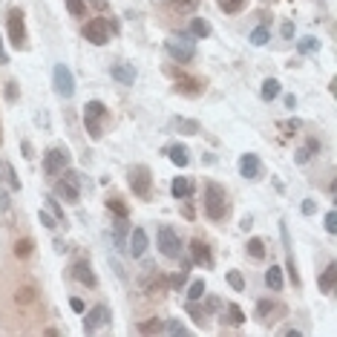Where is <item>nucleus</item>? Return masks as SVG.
I'll return each instance as SVG.
<instances>
[{"label": "nucleus", "instance_id": "53", "mask_svg": "<svg viewBox=\"0 0 337 337\" xmlns=\"http://www.w3.org/2000/svg\"><path fill=\"white\" fill-rule=\"evenodd\" d=\"M23 156H26V159H35V156H32V144L29 141H23Z\"/></svg>", "mask_w": 337, "mask_h": 337}, {"label": "nucleus", "instance_id": "7", "mask_svg": "<svg viewBox=\"0 0 337 337\" xmlns=\"http://www.w3.org/2000/svg\"><path fill=\"white\" fill-rule=\"evenodd\" d=\"M69 167V150L66 147H52L49 153L44 156V173L46 176H58Z\"/></svg>", "mask_w": 337, "mask_h": 337}, {"label": "nucleus", "instance_id": "35", "mask_svg": "<svg viewBox=\"0 0 337 337\" xmlns=\"http://www.w3.org/2000/svg\"><path fill=\"white\" fill-rule=\"evenodd\" d=\"M228 283H231L234 291H242V288H245V279H242L239 271H228Z\"/></svg>", "mask_w": 337, "mask_h": 337}, {"label": "nucleus", "instance_id": "39", "mask_svg": "<svg viewBox=\"0 0 337 337\" xmlns=\"http://www.w3.org/2000/svg\"><path fill=\"white\" fill-rule=\"evenodd\" d=\"M41 225H44V228H49V231H55V228H58V219H55L52 213L41 211Z\"/></svg>", "mask_w": 337, "mask_h": 337}, {"label": "nucleus", "instance_id": "21", "mask_svg": "<svg viewBox=\"0 0 337 337\" xmlns=\"http://www.w3.org/2000/svg\"><path fill=\"white\" fill-rule=\"evenodd\" d=\"M265 286H268V288H274V291H279V288H283V268L271 265V268L265 271Z\"/></svg>", "mask_w": 337, "mask_h": 337}, {"label": "nucleus", "instance_id": "4", "mask_svg": "<svg viewBox=\"0 0 337 337\" xmlns=\"http://www.w3.org/2000/svg\"><path fill=\"white\" fill-rule=\"evenodd\" d=\"M104 116H107V107H104L101 101H89L87 107H84V124H87V133H89L96 141L104 136V130H101Z\"/></svg>", "mask_w": 337, "mask_h": 337}, {"label": "nucleus", "instance_id": "42", "mask_svg": "<svg viewBox=\"0 0 337 337\" xmlns=\"http://www.w3.org/2000/svg\"><path fill=\"white\" fill-rule=\"evenodd\" d=\"M286 271H288V277H291V283H294V286H300V274H297V265H294V259H291V257H288Z\"/></svg>", "mask_w": 337, "mask_h": 337}, {"label": "nucleus", "instance_id": "26", "mask_svg": "<svg viewBox=\"0 0 337 337\" xmlns=\"http://www.w3.org/2000/svg\"><path fill=\"white\" fill-rule=\"evenodd\" d=\"M202 297H205V283L196 279V283H191V288H188V300L196 303V300H202Z\"/></svg>", "mask_w": 337, "mask_h": 337}, {"label": "nucleus", "instance_id": "22", "mask_svg": "<svg viewBox=\"0 0 337 337\" xmlns=\"http://www.w3.org/2000/svg\"><path fill=\"white\" fill-rule=\"evenodd\" d=\"M317 49H320V41L311 38V35H306V38L297 41V52H300V55H311V52H317Z\"/></svg>", "mask_w": 337, "mask_h": 337}, {"label": "nucleus", "instance_id": "58", "mask_svg": "<svg viewBox=\"0 0 337 337\" xmlns=\"http://www.w3.org/2000/svg\"><path fill=\"white\" fill-rule=\"evenodd\" d=\"M0 173H3V164H0Z\"/></svg>", "mask_w": 337, "mask_h": 337}, {"label": "nucleus", "instance_id": "20", "mask_svg": "<svg viewBox=\"0 0 337 337\" xmlns=\"http://www.w3.org/2000/svg\"><path fill=\"white\" fill-rule=\"evenodd\" d=\"M334 279H337V265H329L320 277V291L323 294H331L334 291Z\"/></svg>", "mask_w": 337, "mask_h": 337}, {"label": "nucleus", "instance_id": "8", "mask_svg": "<svg viewBox=\"0 0 337 337\" xmlns=\"http://www.w3.org/2000/svg\"><path fill=\"white\" fill-rule=\"evenodd\" d=\"M55 196L66 199V202H78L81 199V176L78 173H64V179H58V184H55Z\"/></svg>", "mask_w": 337, "mask_h": 337}, {"label": "nucleus", "instance_id": "24", "mask_svg": "<svg viewBox=\"0 0 337 337\" xmlns=\"http://www.w3.org/2000/svg\"><path fill=\"white\" fill-rule=\"evenodd\" d=\"M191 35L199 38V41H202V38H208V35H211V23L202 21V17H193V21H191Z\"/></svg>", "mask_w": 337, "mask_h": 337}, {"label": "nucleus", "instance_id": "12", "mask_svg": "<svg viewBox=\"0 0 337 337\" xmlns=\"http://www.w3.org/2000/svg\"><path fill=\"white\" fill-rule=\"evenodd\" d=\"M239 176H242V179H251V182L263 176V164H259V156H257V153L239 156Z\"/></svg>", "mask_w": 337, "mask_h": 337}, {"label": "nucleus", "instance_id": "41", "mask_svg": "<svg viewBox=\"0 0 337 337\" xmlns=\"http://www.w3.org/2000/svg\"><path fill=\"white\" fill-rule=\"evenodd\" d=\"M326 231H329V234H337V213L334 211L326 213Z\"/></svg>", "mask_w": 337, "mask_h": 337}, {"label": "nucleus", "instance_id": "16", "mask_svg": "<svg viewBox=\"0 0 337 337\" xmlns=\"http://www.w3.org/2000/svg\"><path fill=\"white\" fill-rule=\"evenodd\" d=\"M72 277L78 279V283H84V286H96V274H92V268H89V263H75L72 265Z\"/></svg>", "mask_w": 337, "mask_h": 337}, {"label": "nucleus", "instance_id": "13", "mask_svg": "<svg viewBox=\"0 0 337 337\" xmlns=\"http://www.w3.org/2000/svg\"><path fill=\"white\" fill-rule=\"evenodd\" d=\"M127 251H130L133 257H144V251H147V231H144V228H133V231H130Z\"/></svg>", "mask_w": 337, "mask_h": 337}, {"label": "nucleus", "instance_id": "48", "mask_svg": "<svg viewBox=\"0 0 337 337\" xmlns=\"http://www.w3.org/2000/svg\"><path fill=\"white\" fill-rule=\"evenodd\" d=\"M283 38H286V41L294 38V23H283Z\"/></svg>", "mask_w": 337, "mask_h": 337}, {"label": "nucleus", "instance_id": "23", "mask_svg": "<svg viewBox=\"0 0 337 337\" xmlns=\"http://www.w3.org/2000/svg\"><path fill=\"white\" fill-rule=\"evenodd\" d=\"M279 96V81L277 78H265L263 81V101H274Z\"/></svg>", "mask_w": 337, "mask_h": 337}, {"label": "nucleus", "instance_id": "31", "mask_svg": "<svg viewBox=\"0 0 337 337\" xmlns=\"http://www.w3.org/2000/svg\"><path fill=\"white\" fill-rule=\"evenodd\" d=\"M216 3H219L222 12H231V15H234V12H239V9L245 6V0H216Z\"/></svg>", "mask_w": 337, "mask_h": 337}, {"label": "nucleus", "instance_id": "17", "mask_svg": "<svg viewBox=\"0 0 337 337\" xmlns=\"http://www.w3.org/2000/svg\"><path fill=\"white\" fill-rule=\"evenodd\" d=\"M167 156H170V161H173L176 167H188V164H191V153H188V147L184 144L167 147Z\"/></svg>", "mask_w": 337, "mask_h": 337}, {"label": "nucleus", "instance_id": "38", "mask_svg": "<svg viewBox=\"0 0 337 337\" xmlns=\"http://www.w3.org/2000/svg\"><path fill=\"white\" fill-rule=\"evenodd\" d=\"M15 254H17V257H29V254H32V239L15 242Z\"/></svg>", "mask_w": 337, "mask_h": 337}, {"label": "nucleus", "instance_id": "34", "mask_svg": "<svg viewBox=\"0 0 337 337\" xmlns=\"http://www.w3.org/2000/svg\"><path fill=\"white\" fill-rule=\"evenodd\" d=\"M46 202H49V211H52V216H55V219H58L61 225H66V216H64V211H61V205L55 202V196H49Z\"/></svg>", "mask_w": 337, "mask_h": 337}, {"label": "nucleus", "instance_id": "1", "mask_svg": "<svg viewBox=\"0 0 337 337\" xmlns=\"http://www.w3.org/2000/svg\"><path fill=\"white\" fill-rule=\"evenodd\" d=\"M202 205H205V213L208 216H211V219H225L228 216V211H231V208H228V193H225V188H222V184H216V182H208L205 184V202H202Z\"/></svg>", "mask_w": 337, "mask_h": 337}, {"label": "nucleus", "instance_id": "43", "mask_svg": "<svg viewBox=\"0 0 337 337\" xmlns=\"http://www.w3.org/2000/svg\"><path fill=\"white\" fill-rule=\"evenodd\" d=\"M15 98H17V84L15 81H9L6 84V101H15Z\"/></svg>", "mask_w": 337, "mask_h": 337}, {"label": "nucleus", "instance_id": "32", "mask_svg": "<svg viewBox=\"0 0 337 337\" xmlns=\"http://www.w3.org/2000/svg\"><path fill=\"white\" fill-rule=\"evenodd\" d=\"M3 173H6V179H9V188H12V191H21V179H17L15 167H12V164H3Z\"/></svg>", "mask_w": 337, "mask_h": 337}, {"label": "nucleus", "instance_id": "36", "mask_svg": "<svg viewBox=\"0 0 337 337\" xmlns=\"http://www.w3.org/2000/svg\"><path fill=\"white\" fill-rule=\"evenodd\" d=\"M199 3H202V0H176V3H173V9H176V12H193Z\"/></svg>", "mask_w": 337, "mask_h": 337}, {"label": "nucleus", "instance_id": "52", "mask_svg": "<svg viewBox=\"0 0 337 337\" xmlns=\"http://www.w3.org/2000/svg\"><path fill=\"white\" fill-rule=\"evenodd\" d=\"M69 306H72V311H78V314L84 311V303H81L78 297H75V300H69Z\"/></svg>", "mask_w": 337, "mask_h": 337}, {"label": "nucleus", "instance_id": "30", "mask_svg": "<svg viewBox=\"0 0 337 337\" xmlns=\"http://www.w3.org/2000/svg\"><path fill=\"white\" fill-rule=\"evenodd\" d=\"M228 314H231V323H234V326H242V323H245V311H242L236 303H231V306H228Z\"/></svg>", "mask_w": 337, "mask_h": 337}, {"label": "nucleus", "instance_id": "18", "mask_svg": "<svg viewBox=\"0 0 337 337\" xmlns=\"http://www.w3.org/2000/svg\"><path fill=\"white\" fill-rule=\"evenodd\" d=\"M170 193L176 199H184V196H191L193 193V182L188 176H179V179H173V184H170Z\"/></svg>", "mask_w": 337, "mask_h": 337}, {"label": "nucleus", "instance_id": "46", "mask_svg": "<svg viewBox=\"0 0 337 337\" xmlns=\"http://www.w3.org/2000/svg\"><path fill=\"white\" fill-rule=\"evenodd\" d=\"M317 211V205H314V199H303V213L306 216H311V213Z\"/></svg>", "mask_w": 337, "mask_h": 337}, {"label": "nucleus", "instance_id": "44", "mask_svg": "<svg viewBox=\"0 0 337 337\" xmlns=\"http://www.w3.org/2000/svg\"><path fill=\"white\" fill-rule=\"evenodd\" d=\"M308 159H311V153H308L306 147H303V150H297V153H294V161H297V164H306Z\"/></svg>", "mask_w": 337, "mask_h": 337}, {"label": "nucleus", "instance_id": "50", "mask_svg": "<svg viewBox=\"0 0 337 337\" xmlns=\"http://www.w3.org/2000/svg\"><path fill=\"white\" fill-rule=\"evenodd\" d=\"M0 211H9V193L0 188Z\"/></svg>", "mask_w": 337, "mask_h": 337}, {"label": "nucleus", "instance_id": "33", "mask_svg": "<svg viewBox=\"0 0 337 337\" xmlns=\"http://www.w3.org/2000/svg\"><path fill=\"white\" fill-rule=\"evenodd\" d=\"M161 329L167 331V334H188V329H184V326H182L179 320H167L164 326H161Z\"/></svg>", "mask_w": 337, "mask_h": 337}, {"label": "nucleus", "instance_id": "14", "mask_svg": "<svg viewBox=\"0 0 337 337\" xmlns=\"http://www.w3.org/2000/svg\"><path fill=\"white\" fill-rule=\"evenodd\" d=\"M110 78L118 81V84H124V87H133L136 69H133V64H116V66H110Z\"/></svg>", "mask_w": 337, "mask_h": 337}, {"label": "nucleus", "instance_id": "27", "mask_svg": "<svg viewBox=\"0 0 337 337\" xmlns=\"http://www.w3.org/2000/svg\"><path fill=\"white\" fill-rule=\"evenodd\" d=\"M248 254H251L254 259H263V257H265V242H263V239H251V242H248Z\"/></svg>", "mask_w": 337, "mask_h": 337}, {"label": "nucleus", "instance_id": "51", "mask_svg": "<svg viewBox=\"0 0 337 337\" xmlns=\"http://www.w3.org/2000/svg\"><path fill=\"white\" fill-rule=\"evenodd\" d=\"M306 150H308V153H320V141H317V139H308Z\"/></svg>", "mask_w": 337, "mask_h": 337}, {"label": "nucleus", "instance_id": "47", "mask_svg": "<svg viewBox=\"0 0 337 337\" xmlns=\"http://www.w3.org/2000/svg\"><path fill=\"white\" fill-rule=\"evenodd\" d=\"M141 331H161V323L153 320V323H141Z\"/></svg>", "mask_w": 337, "mask_h": 337}, {"label": "nucleus", "instance_id": "54", "mask_svg": "<svg viewBox=\"0 0 337 337\" xmlns=\"http://www.w3.org/2000/svg\"><path fill=\"white\" fill-rule=\"evenodd\" d=\"M0 64H9V55H6V49H3V41H0Z\"/></svg>", "mask_w": 337, "mask_h": 337}, {"label": "nucleus", "instance_id": "56", "mask_svg": "<svg viewBox=\"0 0 337 337\" xmlns=\"http://www.w3.org/2000/svg\"><path fill=\"white\" fill-rule=\"evenodd\" d=\"M283 334H288V337H300V331H297V329H283Z\"/></svg>", "mask_w": 337, "mask_h": 337}, {"label": "nucleus", "instance_id": "37", "mask_svg": "<svg viewBox=\"0 0 337 337\" xmlns=\"http://www.w3.org/2000/svg\"><path fill=\"white\" fill-rule=\"evenodd\" d=\"M279 127H283V130H286V136H294V133L300 130V118H288V121H279Z\"/></svg>", "mask_w": 337, "mask_h": 337}, {"label": "nucleus", "instance_id": "5", "mask_svg": "<svg viewBox=\"0 0 337 337\" xmlns=\"http://www.w3.org/2000/svg\"><path fill=\"white\" fill-rule=\"evenodd\" d=\"M130 188L139 199L150 196V188H153V176H150V167L147 164H133L130 167Z\"/></svg>", "mask_w": 337, "mask_h": 337}, {"label": "nucleus", "instance_id": "2", "mask_svg": "<svg viewBox=\"0 0 337 337\" xmlns=\"http://www.w3.org/2000/svg\"><path fill=\"white\" fill-rule=\"evenodd\" d=\"M164 46H167L170 58L179 61V64H188V61H193V55H196V38H193L191 32H182L179 38H170Z\"/></svg>", "mask_w": 337, "mask_h": 337}, {"label": "nucleus", "instance_id": "19", "mask_svg": "<svg viewBox=\"0 0 337 337\" xmlns=\"http://www.w3.org/2000/svg\"><path fill=\"white\" fill-rule=\"evenodd\" d=\"M170 127H176L179 133H188V136H196V133H202L199 121H193V118H173V121H170Z\"/></svg>", "mask_w": 337, "mask_h": 337}, {"label": "nucleus", "instance_id": "45", "mask_svg": "<svg viewBox=\"0 0 337 337\" xmlns=\"http://www.w3.org/2000/svg\"><path fill=\"white\" fill-rule=\"evenodd\" d=\"M32 297H35L32 288H21V291H17V300H21V303H32Z\"/></svg>", "mask_w": 337, "mask_h": 337}, {"label": "nucleus", "instance_id": "25", "mask_svg": "<svg viewBox=\"0 0 337 337\" xmlns=\"http://www.w3.org/2000/svg\"><path fill=\"white\" fill-rule=\"evenodd\" d=\"M268 38H271V35H268V29H265V26H257V29L251 32L248 41H251L254 46H265V44H268Z\"/></svg>", "mask_w": 337, "mask_h": 337}, {"label": "nucleus", "instance_id": "28", "mask_svg": "<svg viewBox=\"0 0 337 337\" xmlns=\"http://www.w3.org/2000/svg\"><path fill=\"white\" fill-rule=\"evenodd\" d=\"M66 9H69V15H75V17L87 15V3H84V0H66Z\"/></svg>", "mask_w": 337, "mask_h": 337}, {"label": "nucleus", "instance_id": "29", "mask_svg": "<svg viewBox=\"0 0 337 337\" xmlns=\"http://www.w3.org/2000/svg\"><path fill=\"white\" fill-rule=\"evenodd\" d=\"M107 208H110V211L116 213V216H124V219H127V213H130L121 199H107Z\"/></svg>", "mask_w": 337, "mask_h": 337}, {"label": "nucleus", "instance_id": "3", "mask_svg": "<svg viewBox=\"0 0 337 337\" xmlns=\"http://www.w3.org/2000/svg\"><path fill=\"white\" fill-rule=\"evenodd\" d=\"M52 87H55V92L61 98L75 96V75L66 64H55V69H52Z\"/></svg>", "mask_w": 337, "mask_h": 337}, {"label": "nucleus", "instance_id": "6", "mask_svg": "<svg viewBox=\"0 0 337 337\" xmlns=\"http://www.w3.org/2000/svg\"><path fill=\"white\" fill-rule=\"evenodd\" d=\"M159 248H161V254H164L167 259H179L182 257V239H179V234L170 225L159 228Z\"/></svg>", "mask_w": 337, "mask_h": 337}, {"label": "nucleus", "instance_id": "40", "mask_svg": "<svg viewBox=\"0 0 337 337\" xmlns=\"http://www.w3.org/2000/svg\"><path fill=\"white\" fill-rule=\"evenodd\" d=\"M268 311H274V303L271 300H263V303H259V308H257L259 320H268Z\"/></svg>", "mask_w": 337, "mask_h": 337}, {"label": "nucleus", "instance_id": "57", "mask_svg": "<svg viewBox=\"0 0 337 337\" xmlns=\"http://www.w3.org/2000/svg\"><path fill=\"white\" fill-rule=\"evenodd\" d=\"M0 144H3V136H0Z\"/></svg>", "mask_w": 337, "mask_h": 337}, {"label": "nucleus", "instance_id": "55", "mask_svg": "<svg viewBox=\"0 0 337 337\" xmlns=\"http://www.w3.org/2000/svg\"><path fill=\"white\" fill-rule=\"evenodd\" d=\"M286 107H288V110H294V107H297V98H294V96H286Z\"/></svg>", "mask_w": 337, "mask_h": 337}, {"label": "nucleus", "instance_id": "10", "mask_svg": "<svg viewBox=\"0 0 337 337\" xmlns=\"http://www.w3.org/2000/svg\"><path fill=\"white\" fill-rule=\"evenodd\" d=\"M6 21H9V41H12L17 49H23V46H26V26H23V12H21V9H12Z\"/></svg>", "mask_w": 337, "mask_h": 337}, {"label": "nucleus", "instance_id": "9", "mask_svg": "<svg viewBox=\"0 0 337 337\" xmlns=\"http://www.w3.org/2000/svg\"><path fill=\"white\" fill-rule=\"evenodd\" d=\"M84 38H87L89 44L104 46L107 41H110V23L104 21V17H92V21L84 26Z\"/></svg>", "mask_w": 337, "mask_h": 337}, {"label": "nucleus", "instance_id": "11", "mask_svg": "<svg viewBox=\"0 0 337 337\" xmlns=\"http://www.w3.org/2000/svg\"><path fill=\"white\" fill-rule=\"evenodd\" d=\"M101 326H110V308L104 306V303L87 311V317H84V331L92 334V331H98Z\"/></svg>", "mask_w": 337, "mask_h": 337}, {"label": "nucleus", "instance_id": "49", "mask_svg": "<svg viewBox=\"0 0 337 337\" xmlns=\"http://www.w3.org/2000/svg\"><path fill=\"white\" fill-rule=\"evenodd\" d=\"M184 279H188V268H184V271H179L176 277H173V286H176V288L184 286Z\"/></svg>", "mask_w": 337, "mask_h": 337}, {"label": "nucleus", "instance_id": "15", "mask_svg": "<svg viewBox=\"0 0 337 337\" xmlns=\"http://www.w3.org/2000/svg\"><path fill=\"white\" fill-rule=\"evenodd\" d=\"M191 259H193L196 265H205V268L213 263V259H211V248H208V242H202V239H193V242H191Z\"/></svg>", "mask_w": 337, "mask_h": 337}]
</instances>
